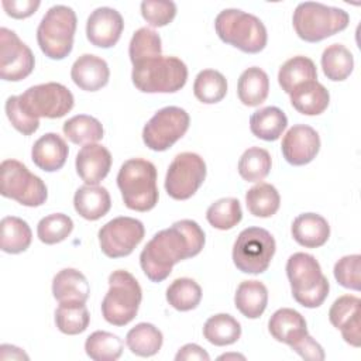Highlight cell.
Masks as SVG:
<instances>
[{"label":"cell","instance_id":"obj_1","mask_svg":"<svg viewBox=\"0 0 361 361\" xmlns=\"http://www.w3.org/2000/svg\"><path fill=\"white\" fill-rule=\"evenodd\" d=\"M204 231L193 220L175 221L158 231L142 248L140 265L151 282L165 281L175 264L196 257L204 247Z\"/></svg>","mask_w":361,"mask_h":361},{"label":"cell","instance_id":"obj_2","mask_svg":"<svg viewBox=\"0 0 361 361\" xmlns=\"http://www.w3.org/2000/svg\"><path fill=\"white\" fill-rule=\"evenodd\" d=\"M124 204L135 212H148L158 203L157 168L142 158L127 159L117 175Z\"/></svg>","mask_w":361,"mask_h":361},{"label":"cell","instance_id":"obj_3","mask_svg":"<svg viewBox=\"0 0 361 361\" xmlns=\"http://www.w3.org/2000/svg\"><path fill=\"white\" fill-rule=\"evenodd\" d=\"M286 275L293 299L309 309L319 307L326 300L330 283L322 274L317 259L306 252H295L286 262Z\"/></svg>","mask_w":361,"mask_h":361},{"label":"cell","instance_id":"obj_4","mask_svg":"<svg viewBox=\"0 0 361 361\" xmlns=\"http://www.w3.org/2000/svg\"><path fill=\"white\" fill-rule=\"evenodd\" d=\"M219 38L245 54H258L268 41L264 23L254 14L238 8H226L214 20Z\"/></svg>","mask_w":361,"mask_h":361},{"label":"cell","instance_id":"obj_5","mask_svg":"<svg viewBox=\"0 0 361 361\" xmlns=\"http://www.w3.org/2000/svg\"><path fill=\"white\" fill-rule=\"evenodd\" d=\"M298 37L306 42H319L347 28L350 16L338 7L316 1L299 3L292 17Z\"/></svg>","mask_w":361,"mask_h":361},{"label":"cell","instance_id":"obj_6","mask_svg":"<svg viewBox=\"0 0 361 361\" xmlns=\"http://www.w3.org/2000/svg\"><path fill=\"white\" fill-rule=\"evenodd\" d=\"M134 86L144 93H175L188 80V68L176 56H155L133 65Z\"/></svg>","mask_w":361,"mask_h":361},{"label":"cell","instance_id":"obj_7","mask_svg":"<svg viewBox=\"0 0 361 361\" xmlns=\"http://www.w3.org/2000/svg\"><path fill=\"white\" fill-rule=\"evenodd\" d=\"M141 299L138 281L128 271H113L109 276V290L102 302V314L113 326H126L137 316Z\"/></svg>","mask_w":361,"mask_h":361},{"label":"cell","instance_id":"obj_8","mask_svg":"<svg viewBox=\"0 0 361 361\" xmlns=\"http://www.w3.org/2000/svg\"><path fill=\"white\" fill-rule=\"evenodd\" d=\"M76 13L63 4L52 6L37 28V42L49 59L66 58L73 47L76 31Z\"/></svg>","mask_w":361,"mask_h":361},{"label":"cell","instance_id":"obj_9","mask_svg":"<svg viewBox=\"0 0 361 361\" xmlns=\"http://www.w3.org/2000/svg\"><path fill=\"white\" fill-rule=\"evenodd\" d=\"M0 193L27 207H38L45 203L48 190L44 180L31 173L17 159H4L0 165Z\"/></svg>","mask_w":361,"mask_h":361},{"label":"cell","instance_id":"obj_10","mask_svg":"<svg viewBox=\"0 0 361 361\" xmlns=\"http://www.w3.org/2000/svg\"><path fill=\"white\" fill-rule=\"evenodd\" d=\"M275 238L261 227L244 228L233 245V262L244 274L258 275L268 269L275 254Z\"/></svg>","mask_w":361,"mask_h":361},{"label":"cell","instance_id":"obj_11","mask_svg":"<svg viewBox=\"0 0 361 361\" xmlns=\"http://www.w3.org/2000/svg\"><path fill=\"white\" fill-rule=\"evenodd\" d=\"M21 107L35 118H59L69 113L75 99L72 92L56 82L41 83L28 87L18 96Z\"/></svg>","mask_w":361,"mask_h":361},{"label":"cell","instance_id":"obj_12","mask_svg":"<svg viewBox=\"0 0 361 361\" xmlns=\"http://www.w3.org/2000/svg\"><path fill=\"white\" fill-rule=\"evenodd\" d=\"M189 123L186 110L176 106L164 107L144 126L142 141L152 151H166L186 134Z\"/></svg>","mask_w":361,"mask_h":361},{"label":"cell","instance_id":"obj_13","mask_svg":"<svg viewBox=\"0 0 361 361\" xmlns=\"http://www.w3.org/2000/svg\"><path fill=\"white\" fill-rule=\"evenodd\" d=\"M206 179V162L195 152H180L171 162L165 176V190L175 200L192 197Z\"/></svg>","mask_w":361,"mask_h":361},{"label":"cell","instance_id":"obj_14","mask_svg":"<svg viewBox=\"0 0 361 361\" xmlns=\"http://www.w3.org/2000/svg\"><path fill=\"white\" fill-rule=\"evenodd\" d=\"M144 234L145 228L140 220L120 216L107 221L99 230V244L109 258H121L134 251L142 241Z\"/></svg>","mask_w":361,"mask_h":361},{"label":"cell","instance_id":"obj_15","mask_svg":"<svg viewBox=\"0 0 361 361\" xmlns=\"http://www.w3.org/2000/svg\"><path fill=\"white\" fill-rule=\"evenodd\" d=\"M35 65L32 51L18 35L6 28H0V78L8 82L25 79Z\"/></svg>","mask_w":361,"mask_h":361},{"label":"cell","instance_id":"obj_16","mask_svg":"<svg viewBox=\"0 0 361 361\" xmlns=\"http://www.w3.org/2000/svg\"><path fill=\"white\" fill-rule=\"evenodd\" d=\"M281 149L288 164L306 165L316 158L320 149V137L313 127L296 124L283 135Z\"/></svg>","mask_w":361,"mask_h":361},{"label":"cell","instance_id":"obj_17","mask_svg":"<svg viewBox=\"0 0 361 361\" xmlns=\"http://www.w3.org/2000/svg\"><path fill=\"white\" fill-rule=\"evenodd\" d=\"M123 28V17L116 8L99 7L87 17L86 37L94 47L110 48L118 42Z\"/></svg>","mask_w":361,"mask_h":361},{"label":"cell","instance_id":"obj_18","mask_svg":"<svg viewBox=\"0 0 361 361\" xmlns=\"http://www.w3.org/2000/svg\"><path fill=\"white\" fill-rule=\"evenodd\" d=\"M361 300L354 295L336 299L329 310L330 323L341 331L345 343L353 347L361 344Z\"/></svg>","mask_w":361,"mask_h":361},{"label":"cell","instance_id":"obj_19","mask_svg":"<svg viewBox=\"0 0 361 361\" xmlns=\"http://www.w3.org/2000/svg\"><path fill=\"white\" fill-rule=\"evenodd\" d=\"M111 154L100 144H86L76 155V172L86 185H99L110 172Z\"/></svg>","mask_w":361,"mask_h":361},{"label":"cell","instance_id":"obj_20","mask_svg":"<svg viewBox=\"0 0 361 361\" xmlns=\"http://www.w3.org/2000/svg\"><path fill=\"white\" fill-rule=\"evenodd\" d=\"M71 78L82 90L96 92L107 85L110 69L103 58L93 54H83L73 62Z\"/></svg>","mask_w":361,"mask_h":361},{"label":"cell","instance_id":"obj_21","mask_svg":"<svg viewBox=\"0 0 361 361\" xmlns=\"http://www.w3.org/2000/svg\"><path fill=\"white\" fill-rule=\"evenodd\" d=\"M68 154L69 149L65 140L56 133H47L34 142L31 159L39 169L55 172L65 165Z\"/></svg>","mask_w":361,"mask_h":361},{"label":"cell","instance_id":"obj_22","mask_svg":"<svg viewBox=\"0 0 361 361\" xmlns=\"http://www.w3.org/2000/svg\"><path fill=\"white\" fill-rule=\"evenodd\" d=\"M268 330L276 341L285 343L289 347L309 334L305 317L290 307L278 309L268 322Z\"/></svg>","mask_w":361,"mask_h":361},{"label":"cell","instance_id":"obj_23","mask_svg":"<svg viewBox=\"0 0 361 361\" xmlns=\"http://www.w3.org/2000/svg\"><path fill=\"white\" fill-rule=\"evenodd\" d=\"M293 240L306 248H317L327 243L330 226L327 220L317 213H302L292 223Z\"/></svg>","mask_w":361,"mask_h":361},{"label":"cell","instance_id":"obj_24","mask_svg":"<svg viewBox=\"0 0 361 361\" xmlns=\"http://www.w3.org/2000/svg\"><path fill=\"white\" fill-rule=\"evenodd\" d=\"M73 206L76 213L90 221L106 216L111 207L110 193L106 188L97 185L80 186L73 196Z\"/></svg>","mask_w":361,"mask_h":361},{"label":"cell","instance_id":"obj_25","mask_svg":"<svg viewBox=\"0 0 361 361\" xmlns=\"http://www.w3.org/2000/svg\"><path fill=\"white\" fill-rule=\"evenodd\" d=\"M289 96L293 109L305 116L322 114L330 103L329 90L317 80H309L298 85Z\"/></svg>","mask_w":361,"mask_h":361},{"label":"cell","instance_id":"obj_26","mask_svg":"<svg viewBox=\"0 0 361 361\" xmlns=\"http://www.w3.org/2000/svg\"><path fill=\"white\" fill-rule=\"evenodd\" d=\"M90 286L86 276L75 269L65 268L59 271L52 281V295L59 302H82L86 303L89 299Z\"/></svg>","mask_w":361,"mask_h":361},{"label":"cell","instance_id":"obj_27","mask_svg":"<svg viewBox=\"0 0 361 361\" xmlns=\"http://www.w3.org/2000/svg\"><path fill=\"white\" fill-rule=\"evenodd\" d=\"M269 93V79L265 71L258 66L245 69L237 83V94L244 106L255 107L264 103Z\"/></svg>","mask_w":361,"mask_h":361},{"label":"cell","instance_id":"obj_28","mask_svg":"<svg viewBox=\"0 0 361 361\" xmlns=\"http://www.w3.org/2000/svg\"><path fill=\"white\" fill-rule=\"evenodd\" d=\"M235 307L248 319H258L268 305V289L259 281H244L234 295Z\"/></svg>","mask_w":361,"mask_h":361},{"label":"cell","instance_id":"obj_29","mask_svg":"<svg viewBox=\"0 0 361 361\" xmlns=\"http://www.w3.org/2000/svg\"><path fill=\"white\" fill-rule=\"evenodd\" d=\"M288 126L286 114L275 106H268L254 111L250 117L251 133L264 141L278 140Z\"/></svg>","mask_w":361,"mask_h":361},{"label":"cell","instance_id":"obj_30","mask_svg":"<svg viewBox=\"0 0 361 361\" xmlns=\"http://www.w3.org/2000/svg\"><path fill=\"white\" fill-rule=\"evenodd\" d=\"M309 80H317V69L314 62L307 56H293L279 68L278 83L288 94L298 85Z\"/></svg>","mask_w":361,"mask_h":361},{"label":"cell","instance_id":"obj_31","mask_svg":"<svg viewBox=\"0 0 361 361\" xmlns=\"http://www.w3.org/2000/svg\"><path fill=\"white\" fill-rule=\"evenodd\" d=\"M164 343V336L151 323H138L128 330L126 336V344L128 350L138 357L155 355Z\"/></svg>","mask_w":361,"mask_h":361},{"label":"cell","instance_id":"obj_32","mask_svg":"<svg viewBox=\"0 0 361 361\" xmlns=\"http://www.w3.org/2000/svg\"><path fill=\"white\" fill-rule=\"evenodd\" d=\"M1 243L0 248L7 254L24 252L32 240V233L28 223L16 216L1 219Z\"/></svg>","mask_w":361,"mask_h":361},{"label":"cell","instance_id":"obj_33","mask_svg":"<svg viewBox=\"0 0 361 361\" xmlns=\"http://www.w3.org/2000/svg\"><path fill=\"white\" fill-rule=\"evenodd\" d=\"M248 212L255 217H271L281 206V196L276 188L267 182H259L245 193Z\"/></svg>","mask_w":361,"mask_h":361},{"label":"cell","instance_id":"obj_34","mask_svg":"<svg viewBox=\"0 0 361 361\" xmlns=\"http://www.w3.org/2000/svg\"><path fill=\"white\" fill-rule=\"evenodd\" d=\"M322 68L327 79L345 80L354 69V56L344 45L331 44L322 54Z\"/></svg>","mask_w":361,"mask_h":361},{"label":"cell","instance_id":"obj_35","mask_svg":"<svg viewBox=\"0 0 361 361\" xmlns=\"http://www.w3.org/2000/svg\"><path fill=\"white\" fill-rule=\"evenodd\" d=\"M204 338L219 347L234 344L241 336V324L227 313L209 317L203 326Z\"/></svg>","mask_w":361,"mask_h":361},{"label":"cell","instance_id":"obj_36","mask_svg":"<svg viewBox=\"0 0 361 361\" xmlns=\"http://www.w3.org/2000/svg\"><path fill=\"white\" fill-rule=\"evenodd\" d=\"M89 322V310L82 302H63L55 310V324L63 334H80L87 329Z\"/></svg>","mask_w":361,"mask_h":361},{"label":"cell","instance_id":"obj_37","mask_svg":"<svg viewBox=\"0 0 361 361\" xmlns=\"http://www.w3.org/2000/svg\"><path fill=\"white\" fill-rule=\"evenodd\" d=\"M63 134L73 144H93L103 138L104 130L102 123L87 114H78L63 123Z\"/></svg>","mask_w":361,"mask_h":361},{"label":"cell","instance_id":"obj_38","mask_svg":"<svg viewBox=\"0 0 361 361\" xmlns=\"http://www.w3.org/2000/svg\"><path fill=\"white\" fill-rule=\"evenodd\" d=\"M227 80L223 73L214 69H203L197 73L193 83L195 97L204 104H214L224 99Z\"/></svg>","mask_w":361,"mask_h":361},{"label":"cell","instance_id":"obj_39","mask_svg":"<svg viewBox=\"0 0 361 361\" xmlns=\"http://www.w3.org/2000/svg\"><path fill=\"white\" fill-rule=\"evenodd\" d=\"M85 351L94 361H116L121 357L123 341L113 333L97 330L86 338Z\"/></svg>","mask_w":361,"mask_h":361},{"label":"cell","instance_id":"obj_40","mask_svg":"<svg viewBox=\"0 0 361 361\" xmlns=\"http://www.w3.org/2000/svg\"><path fill=\"white\" fill-rule=\"evenodd\" d=\"M166 300L173 309L179 312H189L200 303L202 288L190 278H178L168 286Z\"/></svg>","mask_w":361,"mask_h":361},{"label":"cell","instance_id":"obj_41","mask_svg":"<svg viewBox=\"0 0 361 361\" xmlns=\"http://www.w3.org/2000/svg\"><path fill=\"white\" fill-rule=\"evenodd\" d=\"M271 155L267 149L251 147L244 151L238 161V173L247 182H259L271 171Z\"/></svg>","mask_w":361,"mask_h":361},{"label":"cell","instance_id":"obj_42","mask_svg":"<svg viewBox=\"0 0 361 361\" xmlns=\"http://www.w3.org/2000/svg\"><path fill=\"white\" fill-rule=\"evenodd\" d=\"M161 37L157 31L141 27L138 28L130 41L128 45V55L133 65L142 62L145 59H151L155 56H161L162 47H161Z\"/></svg>","mask_w":361,"mask_h":361},{"label":"cell","instance_id":"obj_43","mask_svg":"<svg viewBox=\"0 0 361 361\" xmlns=\"http://www.w3.org/2000/svg\"><path fill=\"white\" fill-rule=\"evenodd\" d=\"M206 219L217 230H230L243 219L241 204L234 197H223L212 203L206 212Z\"/></svg>","mask_w":361,"mask_h":361},{"label":"cell","instance_id":"obj_44","mask_svg":"<svg viewBox=\"0 0 361 361\" xmlns=\"http://www.w3.org/2000/svg\"><path fill=\"white\" fill-rule=\"evenodd\" d=\"M73 230V221L63 213H54L42 217L37 226V235L41 243L52 245L69 237Z\"/></svg>","mask_w":361,"mask_h":361},{"label":"cell","instance_id":"obj_45","mask_svg":"<svg viewBox=\"0 0 361 361\" xmlns=\"http://www.w3.org/2000/svg\"><path fill=\"white\" fill-rule=\"evenodd\" d=\"M334 278L336 281L353 290H360L361 288V255L353 254L340 258L334 265Z\"/></svg>","mask_w":361,"mask_h":361},{"label":"cell","instance_id":"obj_46","mask_svg":"<svg viewBox=\"0 0 361 361\" xmlns=\"http://www.w3.org/2000/svg\"><path fill=\"white\" fill-rule=\"evenodd\" d=\"M141 16L151 27H165L176 16V4L171 0H144Z\"/></svg>","mask_w":361,"mask_h":361},{"label":"cell","instance_id":"obj_47","mask_svg":"<svg viewBox=\"0 0 361 361\" xmlns=\"http://www.w3.org/2000/svg\"><path fill=\"white\" fill-rule=\"evenodd\" d=\"M6 114L11 126L24 135L34 134L39 127V118L31 117L20 104L18 96H10L6 100Z\"/></svg>","mask_w":361,"mask_h":361},{"label":"cell","instance_id":"obj_48","mask_svg":"<svg viewBox=\"0 0 361 361\" xmlns=\"http://www.w3.org/2000/svg\"><path fill=\"white\" fill-rule=\"evenodd\" d=\"M290 348L299 354L305 360L310 361H322L324 360V350L323 347L309 334H306L303 338H300L298 343L290 345Z\"/></svg>","mask_w":361,"mask_h":361},{"label":"cell","instance_id":"obj_49","mask_svg":"<svg viewBox=\"0 0 361 361\" xmlns=\"http://www.w3.org/2000/svg\"><path fill=\"white\" fill-rule=\"evenodd\" d=\"M39 0H3L1 6L6 10L7 16L13 18H27L32 16L38 7H39Z\"/></svg>","mask_w":361,"mask_h":361},{"label":"cell","instance_id":"obj_50","mask_svg":"<svg viewBox=\"0 0 361 361\" xmlns=\"http://www.w3.org/2000/svg\"><path fill=\"white\" fill-rule=\"evenodd\" d=\"M176 361H190V360H197V361H209L210 355L207 354L206 350H203L200 345L189 343L185 344L183 347L179 348V351L175 355Z\"/></svg>","mask_w":361,"mask_h":361},{"label":"cell","instance_id":"obj_51","mask_svg":"<svg viewBox=\"0 0 361 361\" xmlns=\"http://www.w3.org/2000/svg\"><path fill=\"white\" fill-rule=\"evenodd\" d=\"M28 360V355L18 347L10 344H1L0 360Z\"/></svg>","mask_w":361,"mask_h":361},{"label":"cell","instance_id":"obj_52","mask_svg":"<svg viewBox=\"0 0 361 361\" xmlns=\"http://www.w3.org/2000/svg\"><path fill=\"white\" fill-rule=\"evenodd\" d=\"M230 358H241V360H245V357L244 355H241V354H223V355H220L219 357V360H230Z\"/></svg>","mask_w":361,"mask_h":361}]
</instances>
